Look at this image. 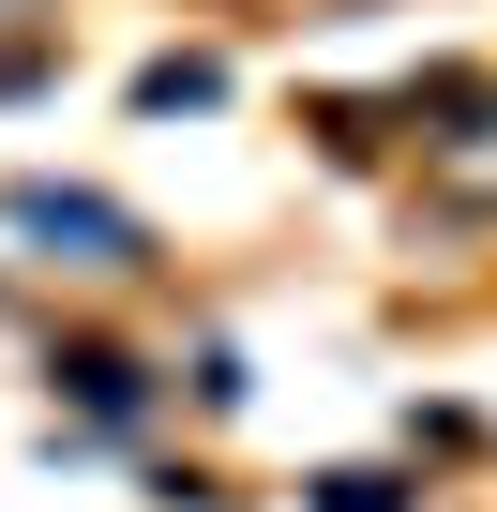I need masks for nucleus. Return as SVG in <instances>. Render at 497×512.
Returning <instances> with one entry per match:
<instances>
[{
    "instance_id": "f257e3e1",
    "label": "nucleus",
    "mask_w": 497,
    "mask_h": 512,
    "mask_svg": "<svg viewBox=\"0 0 497 512\" xmlns=\"http://www.w3.org/2000/svg\"><path fill=\"white\" fill-rule=\"evenodd\" d=\"M16 226H31V241H61L76 272H136V226H121L106 196H61V181H31V196H16Z\"/></svg>"
},
{
    "instance_id": "f03ea898",
    "label": "nucleus",
    "mask_w": 497,
    "mask_h": 512,
    "mask_svg": "<svg viewBox=\"0 0 497 512\" xmlns=\"http://www.w3.org/2000/svg\"><path fill=\"white\" fill-rule=\"evenodd\" d=\"M61 392H76L91 422H136V362H106V347H76V362H61Z\"/></svg>"
},
{
    "instance_id": "7ed1b4c3",
    "label": "nucleus",
    "mask_w": 497,
    "mask_h": 512,
    "mask_svg": "<svg viewBox=\"0 0 497 512\" xmlns=\"http://www.w3.org/2000/svg\"><path fill=\"white\" fill-rule=\"evenodd\" d=\"M317 512H407L392 482H317Z\"/></svg>"
}]
</instances>
